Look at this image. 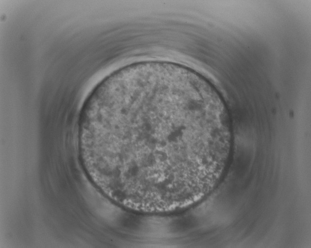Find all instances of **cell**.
Returning <instances> with one entry per match:
<instances>
[{
    "mask_svg": "<svg viewBox=\"0 0 311 248\" xmlns=\"http://www.w3.org/2000/svg\"><path fill=\"white\" fill-rule=\"evenodd\" d=\"M90 176L116 202L167 214L199 201L221 177L230 120L215 88L176 64L114 72L91 93L80 121Z\"/></svg>",
    "mask_w": 311,
    "mask_h": 248,
    "instance_id": "6da1fadb",
    "label": "cell"
}]
</instances>
